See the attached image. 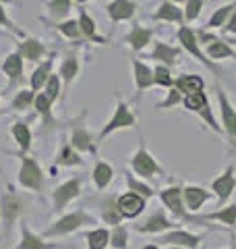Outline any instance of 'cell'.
I'll return each mask as SVG.
<instances>
[{
  "label": "cell",
  "instance_id": "6da1fadb",
  "mask_svg": "<svg viewBox=\"0 0 236 249\" xmlns=\"http://www.w3.org/2000/svg\"><path fill=\"white\" fill-rule=\"evenodd\" d=\"M83 224H93V218L87 216L83 210H79L75 214H68L65 218H60L58 222H54V227L46 231V237H56V235H68V232L77 231Z\"/></svg>",
  "mask_w": 236,
  "mask_h": 249
},
{
  "label": "cell",
  "instance_id": "7a4b0ae2",
  "mask_svg": "<svg viewBox=\"0 0 236 249\" xmlns=\"http://www.w3.org/2000/svg\"><path fill=\"white\" fill-rule=\"evenodd\" d=\"M19 181H21L23 187H27V189H34V191L42 189L44 177H42V170H39V166L35 164V160L23 158V166H21Z\"/></svg>",
  "mask_w": 236,
  "mask_h": 249
},
{
  "label": "cell",
  "instance_id": "3957f363",
  "mask_svg": "<svg viewBox=\"0 0 236 249\" xmlns=\"http://www.w3.org/2000/svg\"><path fill=\"white\" fill-rule=\"evenodd\" d=\"M162 245H168V247H183V249H197L201 243L199 237L191 235V232H185V231H172L170 235H164L160 239Z\"/></svg>",
  "mask_w": 236,
  "mask_h": 249
},
{
  "label": "cell",
  "instance_id": "277c9868",
  "mask_svg": "<svg viewBox=\"0 0 236 249\" xmlns=\"http://www.w3.org/2000/svg\"><path fill=\"white\" fill-rule=\"evenodd\" d=\"M145 208V199L137 196V193H124V196L118 199V210L124 218H135L143 212Z\"/></svg>",
  "mask_w": 236,
  "mask_h": 249
},
{
  "label": "cell",
  "instance_id": "5b68a950",
  "mask_svg": "<svg viewBox=\"0 0 236 249\" xmlns=\"http://www.w3.org/2000/svg\"><path fill=\"white\" fill-rule=\"evenodd\" d=\"M133 168H135V173L141 175V177H153L157 173H162V168L157 166V162L149 156L145 150H139L137 156L133 158Z\"/></svg>",
  "mask_w": 236,
  "mask_h": 249
},
{
  "label": "cell",
  "instance_id": "8992f818",
  "mask_svg": "<svg viewBox=\"0 0 236 249\" xmlns=\"http://www.w3.org/2000/svg\"><path fill=\"white\" fill-rule=\"evenodd\" d=\"M79 189H81V183H79V178H73V181L60 185L58 189L54 191V206H56L58 210H62L70 199H75L79 196Z\"/></svg>",
  "mask_w": 236,
  "mask_h": 249
},
{
  "label": "cell",
  "instance_id": "52a82bcc",
  "mask_svg": "<svg viewBox=\"0 0 236 249\" xmlns=\"http://www.w3.org/2000/svg\"><path fill=\"white\" fill-rule=\"evenodd\" d=\"M162 201L170 208V212H174L178 218H183V220H191V216H188L185 212V208H183V196H180L178 187H170V189L162 191Z\"/></svg>",
  "mask_w": 236,
  "mask_h": 249
},
{
  "label": "cell",
  "instance_id": "ba28073f",
  "mask_svg": "<svg viewBox=\"0 0 236 249\" xmlns=\"http://www.w3.org/2000/svg\"><path fill=\"white\" fill-rule=\"evenodd\" d=\"M131 124H135V119H133V114L129 112V108L120 102V104H118V108H116L114 119L108 123V127H106L104 131H101V137H106L108 133H112V131H116V129L131 127Z\"/></svg>",
  "mask_w": 236,
  "mask_h": 249
},
{
  "label": "cell",
  "instance_id": "9c48e42d",
  "mask_svg": "<svg viewBox=\"0 0 236 249\" xmlns=\"http://www.w3.org/2000/svg\"><path fill=\"white\" fill-rule=\"evenodd\" d=\"M234 185H236V178L232 177V168H228V170H226V175H222L219 178H216V181L211 183V189L218 193V197H219V199L226 201L228 197L232 196Z\"/></svg>",
  "mask_w": 236,
  "mask_h": 249
},
{
  "label": "cell",
  "instance_id": "30bf717a",
  "mask_svg": "<svg viewBox=\"0 0 236 249\" xmlns=\"http://www.w3.org/2000/svg\"><path fill=\"white\" fill-rule=\"evenodd\" d=\"M209 199V191L205 189H201V187H186V189L183 191V201H185V206L188 210H199L203 201H207Z\"/></svg>",
  "mask_w": 236,
  "mask_h": 249
},
{
  "label": "cell",
  "instance_id": "8fae6325",
  "mask_svg": "<svg viewBox=\"0 0 236 249\" xmlns=\"http://www.w3.org/2000/svg\"><path fill=\"white\" fill-rule=\"evenodd\" d=\"M172 227H174V224H172L164 214L157 212V214H153V216H149L145 224H139L137 231H139V232H162V231L172 229Z\"/></svg>",
  "mask_w": 236,
  "mask_h": 249
},
{
  "label": "cell",
  "instance_id": "7c38bea8",
  "mask_svg": "<svg viewBox=\"0 0 236 249\" xmlns=\"http://www.w3.org/2000/svg\"><path fill=\"white\" fill-rule=\"evenodd\" d=\"M133 11H135V4L129 2V0H114V2L108 6V13H110V19L112 21L129 19Z\"/></svg>",
  "mask_w": 236,
  "mask_h": 249
},
{
  "label": "cell",
  "instance_id": "4fadbf2b",
  "mask_svg": "<svg viewBox=\"0 0 236 249\" xmlns=\"http://www.w3.org/2000/svg\"><path fill=\"white\" fill-rule=\"evenodd\" d=\"M17 249H54V245L46 243L42 237L34 235V232L27 231V227H25L23 229V239H21V243H19Z\"/></svg>",
  "mask_w": 236,
  "mask_h": 249
},
{
  "label": "cell",
  "instance_id": "5bb4252c",
  "mask_svg": "<svg viewBox=\"0 0 236 249\" xmlns=\"http://www.w3.org/2000/svg\"><path fill=\"white\" fill-rule=\"evenodd\" d=\"M201 220H219L222 224H228V227H236V206L222 208L219 212H214V214L203 216Z\"/></svg>",
  "mask_w": 236,
  "mask_h": 249
},
{
  "label": "cell",
  "instance_id": "9a60e30c",
  "mask_svg": "<svg viewBox=\"0 0 236 249\" xmlns=\"http://www.w3.org/2000/svg\"><path fill=\"white\" fill-rule=\"evenodd\" d=\"M178 37H180V42H183V46L188 50V52H193L195 54V58H199V60H203L207 65V60L203 58V54L199 52V48H197V40H195V36H193V31L188 29V27H183L178 31Z\"/></svg>",
  "mask_w": 236,
  "mask_h": 249
},
{
  "label": "cell",
  "instance_id": "2e32d148",
  "mask_svg": "<svg viewBox=\"0 0 236 249\" xmlns=\"http://www.w3.org/2000/svg\"><path fill=\"white\" fill-rule=\"evenodd\" d=\"M219 100H222V114H224L226 131L230 133V137H236V112L230 108V104H228V100L224 98V93H219Z\"/></svg>",
  "mask_w": 236,
  "mask_h": 249
},
{
  "label": "cell",
  "instance_id": "e0dca14e",
  "mask_svg": "<svg viewBox=\"0 0 236 249\" xmlns=\"http://www.w3.org/2000/svg\"><path fill=\"white\" fill-rule=\"evenodd\" d=\"M112 175H114V170L108 164H104V162H100V164L93 168V181H96V185L100 189H104V187L112 181Z\"/></svg>",
  "mask_w": 236,
  "mask_h": 249
},
{
  "label": "cell",
  "instance_id": "ac0fdd59",
  "mask_svg": "<svg viewBox=\"0 0 236 249\" xmlns=\"http://www.w3.org/2000/svg\"><path fill=\"white\" fill-rule=\"evenodd\" d=\"M2 208H4V220L6 222H11L15 216H17L19 212H21V208H23V204L17 199V197H4L2 199Z\"/></svg>",
  "mask_w": 236,
  "mask_h": 249
},
{
  "label": "cell",
  "instance_id": "d6986e66",
  "mask_svg": "<svg viewBox=\"0 0 236 249\" xmlns=\"http://www.w3.org/2000/svg\"><path fill=\"white\" fill-rule=\"evenodd\" d=\"M87 239H89V249H104L110 241V232L106 229H98V231L89 232Z\"/></svg>",
  "mask_w": 236,
  "mask_h": 249
},
{
  "label": "cell",
  "instance_id": "ffe728a7",
  "mask_svg": "<svg viewBox=\"0 0 236 249\" xmlns=\"http://www.w3.org/2000/svg\"><path fill=\"white\" fill-rule=\"evenodd\" d=\"M149 37H152V31H149V29H141V27H137V29L129 36V42H131L133 48L139 50V48H143V46L149 42Z\"/></svg>",
  "mask_w": 236,
  "mask_h": 249
},
{
  "label": "cell",
  "instance_id": "44dd1931",
  "mask_svg": "<svg viewBox=\"0 0 236 249\" xmlns=\"http://www.w3.org/2000/svg\"><path fill=\"white\" fill-rule=\"evenodd\" d=\"M13 135H15V139L19 142V145H21V150H29V143H31V133H29V129L25 127V124H21V123H17L13 127Z\"/></svg>",
  "mask_w": 236,
  "mask_h": 249
},
{
  "label": "cell",
  "instance_id": "7402d4cb",
  "mask_svg": "<svg viewBox=\"0 0 236 249\" xmlns=\"http://www.w3.org/2000/svg\"><path fill=\"white\" fill-rule=\"evenodd\" d=\"M135 75H137V85H139L141 89L147 88V85L153 81L152 71H149V69L143 65V62H139V60H135Z\"/></svg>",
  "mask_w": 236,
  "mask_h": 249
},
{
  "label": "cell",
  "instance_id": "603a6c76",
  "mask_svg": "<svg viewBox=\"0 0 236 249\" xmlns=\"http://www.w3.org/2000/svg\"><path fill=\"white\" fill-rule=\"evenodd\" d=\"M185 106L188 108V110H203V108L207 106V98L203 96L201 91H197V93H188V96L185 98Z\"/></svg>",
  "mask_w": 236,
  "mask_h": 249
},
{
  "label": "cell",
  "instance_id": "cb8c5ba5",
  "mask_svg": "<svg viewBox=\"0 0 236 249\" xmlns=\"http://www.w3.org/2000/svg\"><path fill=\"white\" fill-rule=\"evenodd\" d=\"M178 88H180V91L197 93V91H201L203 81L199 79V77H180V79H178Z\"/></svg>",
  "mask_w": 236,
  "mask_h": 249
},
{
  "label": "cell",
  "instance_id": "d4e9b609",
  "mask_svg": "<svg viewBox=\"0 0 236 249\" xmlns=\"http://www.w3.org/2000/svg\"><path fill=\"white\" fill-rule=\"evenodd\" d=\"M21 50L29 60H35V58H39L44 54V46L39 42H35V40H27L25 44L21 46Z\"/></svg>",
  "mask_w": 236,
  "mask_h": 249
},
{
  "label": "cell",
  "instance_id": "484cf974",
  "mask_svg": "<svg viewBox=\"0 0 236 249\" xmlns=\"http://www.w3.org/2000/svg\"><path fill=\"white\" fill-rule=\"evenodd\" d=\"M153 56H155V58H160V60H164V62H168V65H172V62L176 60V56H178V50L168 48V46H164V44H157V48H155V52H153Z\"/></svg>",
  "mask_w": 236,
  "mask_h": 249
},
{
  "label": "cell",
  "instance_id": "4316f807",
  "mask_svg": "<svg viewBox=\"0 0 236 249\" xmlns=\"http://www.w3.org/2000/svg\"><path fill=\"white\" fill-rule=\"evenodd\" d=\"M127 241H129V232L124 227H116L110 235V243H112L116 249H124L127 247Z\"/></svg>",
  "mask_w": 236,
  "mask_h": 249
},
{
  "label": "cell",
  "instance_id": "83f0119b",
  "mask_svg": "<svg viewBox=\"0 0 236 249\" xmlns=\"http://www.w3.org/2000/svg\"><path fill=\"white\" fill-rule=\"evenodd\" d=\"M155 19H162V21H180V11L176 9L174 4H164L162 9L155 13Z\"/></svg>",
  "mask_w": 236,
  "mask_h": 249
},
{
  "label": "cell",
  "instance_id": "f1b7e54d",
  "mask_svg": "<svg viewBox=\"0 0 236 249\" xmlns=\"http://www.w3.org/2000/svg\"><path fill=\"white\" fill-rule=\"evenodd\" d=\"M79 27L83 29V34L87 37H93L96 42H104V40H100V37H96V23H93L87 17V13H83V11H81V21H79Z\"/></svg>",
  "mask_w": 236,
  "mask_h": 249
},
{
  "label": "cell",
  "instance_id": "f546056e",
  "mask_svg": "<svg viewBox=\"0 0 236 249\" xmlns=\"http://www.w3.org/2000/svg\"><path fill=\"white\" fill-rule=\"evenodd\" d=\"M127 181H129V187H131V193H137V196H141V197H152L153 196V191L149 189L147 185H143V183H139V181H135L131 175H127Z\"/></svg>",
  "mask_w": 236,
  "mask_h": 249
},
{
  "label": "cell",
  "instance_id": "4dcf8cb0",
  "mask_svg": "<svg viewBox=\"0 0 236 249\" xmlns=\"http://www.w3.org/2000/svg\"><path fill=\"white\" fill-rule=\"evenodd\" d=\"M89 142H91V137L85 133L83 129H77V131H75V135H73V145L77 147V150H89V147H91Z\"/></svg>",
  "mask_w": 236,
  "mask_h": 249
},
{
  "label": "cell",
  "instance_id": "1f68e13d",
  "mask_svg": "<svg viewBox=\"0 0 236 249\" xmlns=\"http://www.w3.org/2000/svg\"><path fill=\"white\" fill-rule=\"evenodd\" d=\"M48 71H50V60L46 62L44 67H39L37 71H35V75H34V79H31V88L34 89H39L42 88V83H44V79L48 77Z\"/></svg>",
  "mask_w": 236,
  "mask_h": 249
},
{
  "label": "cell",
  "instance_id": "d6a6232c",
  "mask_svg": "<svg viewBox=\"0 0 236 249\" xmlns=\"http://www.w3.org/2000/svg\"><path fill=\"white\" fill-rule=\"evenodd\" d=\"M4 71H6V75H11V77H19V75H21V58H19V56L6 58Z\"/></svg>",
  "mask_w": 236,
  "mask_h": 249
},
{
  "label": "cell",
  "instance_id": "836d02e7",
  "mask_svg": "<svg viewBox=\"0 0 236 249\" xmlns=\"http://www.w3.org/2000/svg\"><path fill=\"white\" fill-rule=\"evenodd\" d=\"M58 162L60 164H67V166H70V164H81V158L70 150V147H65V150L60 152V158H58Z\"/></svg>",
  "mask_w": 236,
  "mask_h": 249
},
{
  "label": "cell",
  "instance_id": "e575fe53",
  "mask_svg": "<svg viewBox=\"0 0 236 249\" xmlns=\"http://www.w3.org/2000/svg\"><path fill=\"white\" fill-rule=\"evenodd\" d=\"M209 56L214 58H224V56H232V50L226 44H211L209 46Z\"/></svg>",
  "mask_w": 236,
  "mask_h": 249
},
{
  "label": "cell",
  "instance_id": "d590c367",
  "mask_svg": "<svg viewBox=\"0 0 236 249\" xmlns=\"http://www.w3.org/2000/svg\"><path fill=\"white\" fill-rule=\"evenodd\" d=\"M232 9H234V6H224V9H219V11L214 15V17L209 19V27H219V25H222V23L226 21V17L230 15Z\"/></svg>",
  "mask_w": 236,
  "mask_h": 249
},
{
  "label": "cell",
  "instance_id": "8d00e7d4",
  "mask_svg": "<svg viewBox=\"0 0 236 249\" xmlns=\"http://www.w3.org/2000/svg\"><path fill=\"white\" fill-rule=\"evenodd\" d=\"M60 73H62V77H65L67 81H70L77 75V60L75 58H67V62L60 69Z\"/></svg>",
  "mask_w": 236,
  "mask_h": 249
},
{
  "label": "cell",
  "instance_id": "74e56055",
  "mask_svg": "<svg viewBox=\"0 0 236 249\" xmlns=\"http://www.w3.org/2000/svg\"><path fill=\"white\" fill-rule=\"evenodd\" d=\"M58 27H60V31H65V34L70 36V37H77L79 36V29H81L75 21H67V23H62V25H58Z\"/></svg>",
  "mask_w": 236,
  "mask_h": 249
},
{
  "label": "cell",
  "instance_id": "f35d334b",
  "mask_svg": "<svg viewBox=\"0 0 236 249\" xmlns=\"http://www.w3.org/2000/svg\"><path fill=\"white\" fill-rule=\"evenodd\" d=\"M46 96H48L50 102H52V100L58 96V79H56V77H50V79H48V88H46Z\"/></svg>",
  "mask_w": 236,
  "mask_h": 249
},
{
  "label": "cell",
  "instance_id": "ab89813d",
  "mask_svg": "<svg viewBox=\"0 0 236 249\" xmlns=\"http://www.w3.org/2000/svg\"><path fill=\"white\" fill-rule=\"evenodd\" d=\"M201 9V0H188V9H186V19L193 21Z\"/></svg>",
  "mask_w": 236,
  "mask_h": 249
},
{
  "label": "cell",
  "instance_id": "60d3db41",
  "mask_svg": "<svg viewBox=\"0 0 236 249\" xmlns=\"http://www.w3.org/2000/svg\"><path fill=\"white\" fill-rule=\"evenodd\" d=\"M155 81L160 83V85H170L172 79H170V73H168V69H162V67H157V71H155Z\"/></svg>",
  "mask_w": 236,
  "mask_h": 249
},
{
  "label": "cell",
  "instance_id": "b9f144b4",
  "mask_svg": "<svg viewBox=\"0 0 236 249\" xmlns=\"http://www.w3.org/2000/svg\"><path fill=\"white\" fill-rule=\"evenodd\" d=\"M50 9L54 13H58V15H65L68 11V0H54V2L50 4Z\"/></svg>",
  "mask_w": 236,
  "mask_h": 249
},
{
  "label": "cell",
  "instance_id": "7bdbcfd3",
  "mask_svg": "<svg viewBox=\"0 0 236 249\" xmlns=\"http://www.w3.org/2000/svg\"><path fill=\"white\" fill-rule=\"evenodd\" d=\"M31 102V91H23L19 93V98L15 100V108H25Z\"/></svg>",
  "mask_w": 236,
  "mask_h": 249
},
{
  "label": "cell",
  "instance_id": "ee69618b",
  "mask_svg": "<svg viewBox=\"0 0 236 249\" xmlns=\"http://www.w3.org/2000/svg\"><path fill=\"white\" fill-rule=\"evenodd\" d=\"M35 106H37V110L39 112H44V114H48V110H50V100H48V96H39L37 100H35Z\"/></svg>",
  "mask_w": 236,
  "mask_h": 249
},
{
  "label": "cell",
  "instance_id": "f6af8a7d",
  "mask_svg": "<svg viewBox=\"0 0 236 249\" xmlns=\"http://www.w3.org/2000/svg\"><path fill=\"white\" fill-rule=\"evenodd\" d=\"M228 31H236V13L232 15V19H230V23H228Z\"/></svg>",
  "mask_w": 236,
  "mask_h": 249
},
{
  "label": "cell",
  "instance_id": "bcb514c9",
  "mask_svg": "<svg viewBox=\"0 0 236 249\" xmlns=\"http://www.w3.org/2000/svg\"><path fill=\"white\" fill-rule=\"evenodd\" d=\"M174 102H178V93H172V96H170V100H168L166 104H174Z\"/></svg>",
  "mask_w": 236,
  "mask_h": 249
},
{
  "label": "cell",
  "instance_id": "7dc6e473",
  "mask_svg": "<svg viewBox=\"0 0 236 249\" xmlns=\"http://www.w3.org/2000/svg\"><path fill=\"white\" fill-rule=\"evenodd\" d=\"M0 23H6V17H4V13H2V9H0Z\"/></svg>",
  "mask_w": 236,
  "mask_h": 249
},
{
  "label": "cell",
  "instance_id": "c3c4849f",
  "mask_svg": "<svg viewBox=\"0 0 236 249\" xmlns=\"http://www.w3.org/2000/svg\"><path fill=\"white\" fill-rule=\"evenodd\" d=\"M143 249H160L157 245H147V247H143Z\"/></svg>",
  "mask_w": 236,
  "mask_h": 249
},
{
  "label": "cell",
  "instance_id": "681fc988",
  "mask_svg": "<svg viewBox=\"0 0 236 249\" xmlns=\"http://www.w3.org/2000/svg\"><path fill=\"white\" fill-rule=\"evenodd\" d=\"M230 249H236V243H234V241H232V245H230Z\"/></svg>",
  "mask_w": 236,
  "mask_h": 249
},
{
  "label": "cell",
  "instance_id": "f907efd6",
  "mask_svg": "<svg viewBox=\"0 0 236 249\" xmlns=\"http://www.w3.org/2000/svg\"><path fill=\"white\" fill-rule=\"evenodd\" d=\"M168 249H183V247H168Z\"/></svg>",
  "mask_w": 236,
  "mask_h": 249
},
{
  "label": "cell",
  "instance_id": "816d5d0a",
  "mask_svg": "<svg viewBox=\"0 0 236 249\" xmlns=\"http://www.w3.org/2000/svg\"><path fill=\"white\" fill-rule=\"evenodd\" d=\"M2 2H9V0H2Z\"/></svg>",
  "mask_w": 236,
  "mask_h": 249
}]
</instances>
